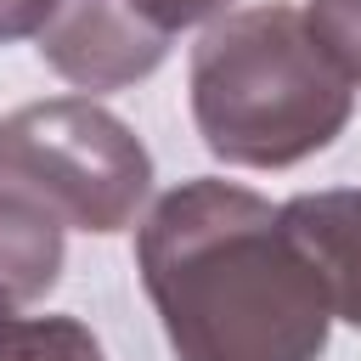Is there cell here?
I'll return each mask as SVG.
<instances>
[{
	"instance_id": "1",
	"label": "cell",
	"mask_w": 361,
	"mask_h": 361,
	"mask_svg": "<svg viewBox=\"0 0 361 361\" xmlns=\"http://www.w3.org/2000/svg\"><path fill=\"white\" fill-rule=\"evenodd\" d=\"M135 271L175 361H322L338 322L282 203L214 175L135 220Z\"/></svg>"
},
{
	"instance_id": "2",
	"label": "cell",
	"mask_w": 361,
	"mask_h": 361,
	"mask_svg": "<svg viewBox=\"0 0 361 361\" xmlns=\"http://www.w3.org/2000/svg\"><path fill=\"white\" fill-rule=\"evenodd\" d=\"M186 90L203 147L237 169L305 164L355 113V85L282 0L220 11L192 45Z\"/></svg>"
},
{
	"instance_id": "3",
	"label": "cell",
	"mask_w": 361,
	"mask_h": 361,
	"mask_svg": "<svg viewBox=\"0 0 361 361\" xmlns=\"http://www.w3.org/2000/svg\"><path fill=\"white\" fill-rule=\"evenodd\" d=\"M0 180L34 192L62 226L124 231L152 197V152L96 96H51L0 118Z\"/></svg>"
},
{
	"instance_id": "4",
	"label": "cell",
	"mask_w": 361,
	"mask_h": 361,
	"mask_svg": "<svg viewBox=\"0 0 361 361\" xmlns=\"http://www.w3.org/2000/svg\"><path fill=\"white\" fill-rule=\"evenodd\" d=\"M39 56L79 90H118L169 56V34L130 0H62L39 28Z\"/></svg>"
},
{
	"instance_id": "5",
	"label": "cell",
	"mask_w": 361,
	"mask_h": 361,
	"mask_svg": "<svg viewBox=\"0 0 361 361\" xmlns=\"http://www.w3.org/2000/svg\"><path fill=\"white\" fill-rule=\"evenodd\" d=\"M282 220L316 259V271L333 293V316L361 327V186L299 192L282 203Z\"/></svg>"
},
{
	"instance_id": "6",
	"label": "cell",
	"mask_w": 361,
	"mask_h": 361,
	"mask_svg": "<svg viewBox=\"0 0 361 361\" xmlns=\"http://www.w3.org/2000/svg\"><path fill=\"white\" fill-rule=\"evenodd\" d=\"M62 214L45 209L34 192L0 180V293L23 310L45 299L62 276Z\"/></svg>"
},
{
	"instance_id": "7",
	"label": "cell",
	"mask_w": 361,
	"mask_h": 361,
	"mask_svg": "<svg viewBox=\"0 0 361 361\" xmlns=\"http://www.w3.org/2000/svg\"><path fill=\"white\" fill-rule=\"evenodd\" d=\"M0 361H102V344L73 316H6Z\"/></svg>"
},
{
	"instance_id": "8",
	"label": "cell",
	"mask_w": 361,
	"mask_h": 361,
	"mask_svg": "<svg viewBox=\"0 0 361 361\" xmlns=\"http://www.w3.org/2000/svg\"><path fill=\"white\" fill-rule=\"evenodd\" d=\"M305 28L361 90V0H305Z\"/></svg>"
},
{
	"instance_id": "9",
	"label": "cell",
	"mask_w": 361,
	"mask_h": 361,
	"mask_svg": "<svg viewBox=\"0 0 361 361\" xmlns=\"http://www.w3.org/2000/svg\"><path fill=\"white\" fill-rule=\"evenodd\" d=\"M135 11H147L164 34L175 28H192V23H214L220 11H231V0H130Z\"/></svg>"
},
{
	"instance_id": "10",
	"label": "cell",
	"mask_w": 361,
	"mask_h": 361,
	"mask_svg": "<svg viewBox=\"0 0 361 361\" xmlns=\"http://www.w3.org/2000/svg\"><path fill=\"white\" fill-rule=\"evenodd\" d=\"M62 0H0V45L6 39H39V28L56 17Z\"/></svg>"
},
{
	"instance_id": "11",
	"label": "cell",
	"mask_w": 361,
	"mask_h": 361,
	"mask_svg": "<svg viewBox=\"0 0 361 361\" xmlns=\"http://www.w3.org/2000/svg\"><path fill=\"white\" fill-rule=\"evenodd\" d=\"M6 316H17V305H11L6 293H0V322H6Z\"/></svg>"
}]
</instances>
